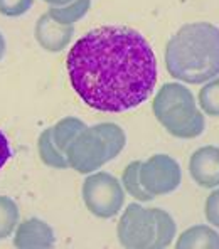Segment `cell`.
Masks as SVG:
<instances>
[{
	"instance_id": "2",
	"label": "cell",
	"mask_w": 219,
	"mask_h": 249,
	"mask_svg": "<svg viewBox=\"0 0 219 249\" xmlns=\"http://www.w3.org/2000/svg\"><path fill=\"white\" fill-rule=\"evenodd\" d=\"M165 68L172 78L202 84L219 74V29L209 22L185 24L165 46Z\"/></svg>"
},
{
	"instance_id": "8",
	"label": "cell",
	"mask_w": 219,
	"mask_h": 249,
	"mask_svg": "<svg viewBox=\"0 0 219 249\" xmlns=\"http://www.w3.org/2000/svg\"><path fill=\"white\" fill-rule=\"evenodd\" d=\"M189 174L197 185L204 189L219 187V148L206 145L197 148L189 160Z\"/></svg>"
},
{
	"instance_id": "19",
	"label": "cell",
	"mask_w": 219,
	"mask_h": 249,
	"mask_svg": "<svg viewBox=\"0 0 219 249\" xmlns=\"http://www.w3.org/2000/svg\"><path fill=\"white\" fill-rule=\"evenodd\" d=\"M197 100L202 113H206L207 116H219V78L206 81L201 88Z\"/></svg>"
},
{
	"instance_id": "6",
	"label": "cell",
	"mask_w": 219,
	"mask_h": 249,
	"mask_svg": "<svg viewBox=\"0 0 219 249\" xmlns=\"http://www.w3.org/2000/svg\"><path fill=\"white\" fill-rule=\"evenodd\" d=\"M118 243L130 249H153L157 237V219L153 209L130 204L116 226Z\"/></svg>"
},
{
	"instance_id": "1",
	"label": "cell",
	"mask_w": 219,
	"mask_h": 249,
	"mask_svg": "<svg viewBox=\"0 0 219 249\" xmlns=\"http://www.w3.org/2000/svg\"><path fill=\"white\" fill-rule=\"evenodd\" d=\"M69 81L93 109L122 113L148 100L157 84V57L138 31L101 25L86 32L69 49Z\"/></svg>"
},
{
	"instance_id": "20",
	"label": "cell",
	"mask_w": 219,
	"mask_h": 249,
	"mask_svg": "<svg viewBox=\"0 0 219 249\" xmlns=\"http://www.w3.org/2000/svg\"><path fill=\"white\" fill-rule=\"evenodd\" d=\"M34 0H0V14L5 17H20L31 10Z\"/></svg>"
},
{
	"instance_id": "16",
	"label": "cell",
	"mask_w": 219,
	"mask_h": 249,
	"mask_svg": "<svg viewBox=\"0 0 219 249\" xmlns=\"http://www.w3.org/2000/svg\"><path fill=\"white\" fill-rule=\"evenodd\" d=\"M19 206L14 202V199L0 196V241L12 236L19 224Z\"/></svg>"
},
{
	"instance_id": "17",
	"label": "cell",
	"mask_w": 219,
	"mask_h": 249,
	"mask_svg": "<svg viewBox=\"0 0 219 249\" xmlns=\"http://www.w3.org/2000/svg\"><path fill=\"white\" fill-rule=\"evenodd\" d=\"M93 126L100 131L103 140L107 142L111 160L116 159V157L122 153V150L125 148V143H127V135H125V131L122 130V126H118L116 123H98V124H93Z\"/></svg>"
},
{
	"instance_id": "10",
	"label": "cell",
	"mask_w": 219,
	"mask_h": 249,
	"mask_svg": "<svg viewBox=\"0 0 219 249\" xmlns=\"http://www.w3.org/2000/svg\"><path fill=\"white\" fill-rule=\"evenodd\" d=\"M56 243L54 231L46 221L29 217L14 231V246L19 249H49Z\"/></svg>"
},
{
	"instance_id": "11",
	"label": "cell",
	"mask_w": 219,
	"mask_h": 249,
	"mask_svg": "<svg viewBox=\"0 0 219 249\" xmlns=\"http://www.w3.org/2000/svg\"><path fill=\"white\" fill-rule=\"evenodd\" d=\"M179 249H219V232L213 226L196 224L179 236Z\"/></svg>"
},
{
	"instance_id": "5",
	"label": "cell",
	"mask_w": 219,
	"mask_h": 249,
	"mask_svg": "<svg viewBox=\"0 0 219 249\" xmlns=\"http://www.w3.org/2000/svg\"><path fill=\"white\" fill-rule=\"evenodd\" d=\"M69 168L78 174H91L100 170L111 160L107 142L94 126H85L64 152Z\"/></svg>"
},
{
	"instance_id": "23",
	"label": "cell",
	"mask_w": 219,
	"mask_h": 249,
	"mask_svg": "<svg viewBox=\"0 0 219 249\" xmlns=\"http://www.w3.org/2000/svg\"><path fill=\"white\" fill-rule=\"evenodd\" d=\"M5 49H7L5 37H3V34L0 32V61H2V57H3V56H5Z\"/></svg>"
},
{
	"instance_id": "24",
	"label": "cell",
	"mask_w": 219,
	"mask_h": 249,
	"mask_svg": "<svg viewBox=\"0 0 219 249\" xmlns=\"http://www.w3.org/2000/svg\"><path fill=\"white\" fill-rule=\"evenodd\" d=\"M44 2H47L49 5H64V3L71 2V0H44Z\"/></svg>"
},
{
	"instance_id": "12",
	"label": "cell",
	"mask_w": 219,
	"mask_h": 249,
	"mask_svg": "<svg viewBox=\"0 0 219 249\" xmlns=\"http://www.w3.org/2000/svg\"><path fill=\"white\" fill-rule=\"evenodd\" d=\"M37 153H39V159L46 163L47 167H53V168H68V159L59 148H57L56 142L53 138V130L51 128H46L41 135H39V140H37Z\"/></svg>"
},
{
	"instance_id": "22",
	"label": "cell",
	"mask_w": 219,
	"mask_h": 249,
	"mask_svg": "<svg viewBox=\"0 0 219 249\" xmlns=\"http://www.w3.org/2000/svg\"><path fill=\"white\" fill-rule=\"evenodd\" d=\"M12 157V150H10L9 140L3 135V131H0V168L9 162V159Z\"/></svg>"
},
{
	"instance_id": "15",
	"label": "cell",
	"mask_w": 219,
	"mask_h": 249,
	"mask_svg": "<svg viewBox=\"0 0 219 249\" xmlns=\"http://www.w3.org/2000/svg\"><path fill=\"white\" fill-rule=\"evenodd\" d=\"M85 126H86V123L81 122L79 118H74V116H68V118L59 120V122L51 128V130H53V138H54V142H56L57 148L64 153L68 145L74 140V137Z\"/></svg>"
},
{
	"instance_id": "21",
	"label": "cell",
	"mask_w": 219,
	"mask_h": 249,
	"mask_svg": "<svg viewBox=\"0 0 219 249\" xmlns=\"http://www.w3.org/2000/svg\"><path fill=\"white\" fill-rule=\"evenodd\" d=\"M204 214L206 219L213 228L219 229V189L214 187L213 192L207 196L206 206H204Z\"/></svg>"
},
{
	"instance_id": "7",
	"label": "cell",
	"mask_w": 219,
	"mask_h": 249,
	"mask_svg": "<svg viewBox=\"0 0 219 249\" xmlns=\"http://www.w3.org/2000/svg\"><path fill=\"white\" fill-rule=\"evenodd\" d=\"M140 182L153 199L170 194L182 182L181 165L170 155L157 153L140 163Z\"/></svg>"
},
{
	"instance_id": "3",
	"label": "cell",
	"mask_w": 219,
	"mask_h": 249,
	"mask_svg": "<svg viewBox=\"0 0 219 249\" xmlns=\"http://www.w3.org/2000/svg\"><path fill=\"white\" fill-rule=\"evenodd\" d=\"M152 109L157 122L175 138H196L206 128V118L196 103L194 94L184 84H162L153 98Z\"/></svg>"
},
{
	"instance_id": "18",
	"label": "cell",
	"mask_w": 219,
	"mask_h": 249,
	"mask_svg": "<svg viewBox=\"0 0 219 249\" xmlns=\"http://www.w3.org/2000/svg\"><path fill=\"white\" fill-rule=\"evenodd\" d=\"M153 212H155L157 219V237L155 243H153V249L169 248L175 237V222L172 215L167 211H162V209L157 207H153Z\"/></svg>"
},
{
	"instance_id": "13",
	"label": "cell",
	"mask_w": 219,
	"mask_h": 249,
	"mask_svg": "<svg viewBox=\"0 0 219 249\" xmlns=\"http://www.w3.org/2000/svg\"><path fill=\"white\" fill-rule=\"evenodd\" d=\"M90 7L91 0H71L64 5H49L47 14L61 24L74 25V22H78L86 16Z\"/></svg>"
},
{
	"instance_id": "14",
	"label": "cell",
	"mask_w": 219,
	"mask_h": 249,
	"mask_svg": "<svg viewBox=\"0 0 219 249\" xmlns=\"http://www.w3.org/2000/svg\"><path fill=\"white\" fill-rule=\"evenodd\" d=\"M140 163H142L140 160H135V162H131L125 167L122 175V185L125 189V192L130 194L135 200L148 202L153 197L144 189V185L140 182Z\"/></svg>"
},
{
	"instance_id": "4",
	"label": "cell",
	"mask_w": 219,
	"mask_h": 249,
	"mask_svg": "<svg viewBox=\"0 0 219 249\" xmlns=\"http://www.w3.org/2000/svg\"><path fill=\"white\" fill-rule=\"evenodd\" d=\"M83 200L88 211L100 219H111L122 212L125 189L108 172H91L83 182Z\"/></svg>"
},
{
	"instance_id": "9",
	"label": "cell",
	"mask_w": 219,
	"mask_h": 249,
	"mask_svg": "<svg viewBox=\"0 0 219 249\" xmlns=\"http://www.w3.org/2000/svg\"><path fill=\"white\" fill-rule=\"evenodd\" d=\"M74 36V25L61 24L54 20L49 14H44L37 19L34 27V37L41 49L47 53H61L68 47Z\"/></svg>"
}]
</instances>
